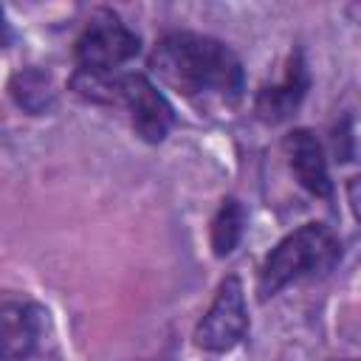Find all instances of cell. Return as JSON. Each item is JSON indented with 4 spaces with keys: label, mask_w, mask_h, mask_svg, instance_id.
Listing matches in <instances>:
<instances>
[{
    "label": "cell",
    "mask_w": 361,
    "mask_h": 361,
    "mask_svg": "<svg viewBox=\"0 0 361 361\" xmlns=\"http://www.w3.org/2000/svg\"><path fill=\"white\" fill-rule=\"evenodd\" d=\"M149 71L186 99L237 102L243 96V62L209 34L172 31L149 54Z\"/></svg>",
    "instance_id": "obj_1"
},
{
    "label": "cell",
    "mask_w": 361,
    "mask_h": 361,
    "mask_svg": "<svg viewBox=\"0 0 361 361\" xmlns=\"http://www.w3.org/2000/svg\"><path fill=\"white\" fill-rule=\"evenodd\" d=\"M341 257V243L336 231L324 223H305L296 231L285 234L271 254L265 257L257 279V290L262 299L279 293L290 282L322 276L333 271Z\"/></svg>",
    "instance_id": "obj_2"
},
{
    "label": "cell",
    "mask_w": 361,
    "mask_h": 361,
    "mask_svg": "<svg viewBox=\"0 0 361 361\" xmlns=\"http://www.w3.org/2000/svg\"><path fill=\"white\" fill-rule=\"evenodd\" d=\"M141 51L138 34L110 8L96 11L76 39V68L116 73Z\"/></svg>",
    "instance_id": "obj_3"
},
{
    "label": "cell",
    "mask_w": 361,
    "mask_h": 361,
    "mask_svg": "<svg viewBox=\"0 0 361 361\" xmlns=\"http://www.w3.org/2000/svg\"><path fill=\"white\" fill-rule=\"evenodd\" d=\"M248 333V307L240 276H226L195 327V347L203 353H228Z\"/></svg>",
    "instance_id": "obj_4"
},
{
    "label": "cell",
    "mask_w": 361,
    "mask_h": 361,
    "mask_svg": "<svg viewBox=\"0 0 361 361\" xmlns=\"http://www.w3.org/2000/svg\"><path fill=\"white\" fill-rule=\"evenodd\" d=\"M118 104L130 113V124L144 141L161 144L169 135V127L175 121V110L166 102V96L152 85L149 76L121 73Z\"/></svg>",
    "instance_id": "obj_5"
},
{
    "label": "cell",
    "mask_w": 361,
    "mask_h": 361,
    "mask_svg": "<svg viewBox=\"0 0 361 361\" xmlns=\"http://www.w3.org/2000/svg\"><path fill=\"white\" fill-rule=\"evenodd\" d=\"M285 155H288V166L296 175L299 186L307 189L313 197H330L333 195V180L327 172V158H324V147L319 144V138L299 127L293 133L285 135Z\"/></svg>",
    "instance_id": "obj_6"
},
{
    "label": "cell",
    "mask_w": 361,
    "mask_h": 361,
    "mask_svg": "<svg viewBox=\"0 0 361 361\" xmlns=\"http://www.w3.org/2000/svg\"><path fill=\"white\" fill-rule=\"evenodd\" d=\"M42 307L28 299H3V361H25L42 338Z\"/></svg>",
    "instance_id": "obj_7"
},
{
    "label": "cell",
    "mask_w": 361,
    "mask_h": 361,
    "mask_svg": "<svg viewBox=\"0 0 361 361\" xmlns=\"http://www.w3.org/2000/svg\"><path fill=\"white\" fill-rule=\"evenodd\" d=\"M305 90H307V71H305L302 56L296 54V56L290 59V65H288L282 82H279V85H271V87H262V90L257 93V104H254V107H257V116H259L262 121H268V124L285 121V118L299 107Z\"/></svg>",
    "instance_id": "obj_8"
},
{
    "label": "cell",
    "mask_w": 361,
    "mask_h": 361,
    "mask_svg": "<svg viewBox=\"0 0 361 361\" xmlns=\"http://www.w3.org/2000/svg\"><path fill=\"white\" fill-rule=\"evenodd\" d=\"M11 96H14V102L23 110H28L34 116L51 110L54 107V99H56L51 76L42 73V71H37V68H25V71L14 73V79H11Z\"/></svg>",
    "instance_id": "obj_9"
},
{
    "label": "cell",
    "mask_w": 361,
    "mask_h": 361,
    "mask_svg": "<svg viewBox=\"0 0 361 361\" xmlns=\"http://www.w3.org/2000/svg\"><path fill=\"white\" fill-rule=\"evenodd\" d=\"M245 231V209L240 206V200L234 197H226L212 220V248L217 257H228L240 237Z\"/></svg>",
    "instance_id": "obj_10"
},
{
    "label": "cell",
    "mask_w": 361,
    "mask_h": 361,
    "mask_svg": "<svg viewBox=\"0 0 361 361\" xmlns=\"http://www.w3.org/2000/svg\"><path fill=\"white\" fill-rule=\"evenodd\" d=\"M347 192V203H350V212L355 214V220L361 223V175H353L344 186Z\"/></svg>",
    "instance_id": "obj_11"
}]
</instances>
